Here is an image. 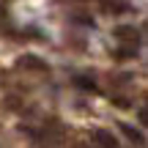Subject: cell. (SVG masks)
<instances>
[{"instance_id":"1","label":"cell","mask_w":148,"mask_h":148,"mask_svg":"<svg viewBox=\"0 0 148 148\" xmlns=\"http://www.w3.org/2000/svg\"><path fill=\"white\" fill-rule=\"evenodd\" d=\"M16 66H19V69H27V71H49L47 60L36 58V55H22V58L16 60Z\"/></svg>"},{"instance_id":"5","label":"cell","mask_w":148,"mask_h":148,"mask_svg":"<svg viewBox=\"0 0 148 148\" xmlns=\"http://www.w3.org/2000/svg\"><path fill=\"white\" fill-rule=\"evenodd\" d=\"M112 58L115 60H126V58H137V47H118V49H112Z\"/></svg>"},{"instance_id":"3","label":"cell","mask_w":148,"mask_h":148,"mask_svg":"<svg viewBox=\"0 0 148 148\" xmlns=\"http://www.w3.org/2000/svg\"><path fill=\"white\" fill-rule=\"evenodd\" d=\"M90 140L99 148H118V140L112 137V132H107V129H93V132H90Z\"/></svg>"},{"instance_id":"7","label":"cell","mask_w":148,"mask_h":148,"mask_svg":"<svg viewBox=\"0 0 148 148\" xmlns=\"http://www.w3.org/2000/svg\"><path fill=\"white\" fill-rule=\"evenodd\" d=\"M74 82H77V88H82V90H99V88H96V82H93V77H82V74H79Z\"/></svg>"},{"instance_id":"2","label":"cell","mask_w":148,"mask_h":148,"mask_svg":"<svg viewBox=\"0 0 148 148\" xmlns=\"http://www.w3.org/2000/svg\"><path fill=\"white\" fill-rule=\"evenodd\" d=\"M112 36L118 38V41H126V44H137L140 38V30L134 25H118L115 30H112Z\"/></svg>"},{"instance_id":"6","label":"cell","mask_w":148,"mask_h":148,"mask_svg":"<svg viewBox=\"0 0 148 148\" xmlns=\"http://www.w3.org/2000/svg\"><path fill=\"white\" fill-rule=\"evenodd\" d=\"M104 11H110V14H123V11H129V5L121 3V0H104Z\"/></svg>"},{"instance_id":"4","label":"cell","mask_w":148,"mask_h":148,"mask_svg":"<svg viewBox=\"0 0 148 148\" xmlns=\"http://www.w3.org/2000/svg\"><path fill=\"white\" fill-rule=\"evenodd\" d=\"M118 126H121V132L126 134V137L132 140V143H137V145H145V137H143V132H140V129H134L132 123H118Z\"/></svg>"}]
</instances>
